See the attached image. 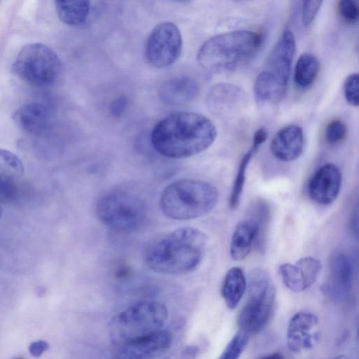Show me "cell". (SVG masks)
I'll use <instances>...</instances> for the list:
<instances>
[{"instance_id":"cell-15","label":"cell","mask_w":359,"mask_h":359,"mask_svg":"<svg viewBox=\"0 0 359 359\" xmlns=\"http://www.w3.org/2000/svg\"><path fill=\"white\" fill-rule=\"evenodd\" d=\"M353 283V267L344 254L334 255L330 262L326 292L336 302H344L349 295Z\"/></svg>"},{"instance_id":"cell-39","label":"cell","mask_w":359,"mask_h":359,"mask_svg":"<svg viewBox=\"0 0 359 359\" xmlns=\"http://www.w3.org/2000/svg\"><path fill=\"white\" fill-rule=\"evenodd\" d=\"M174 1H178V2H184V1H189V0H174Z\"/></svg>"},{"instance_id":"cell-37","label":"cell","mask_w":359,"mask_h":359,"mask_svg":"<svg viewBox=\"0 0 359 359\" xmlns=\"http://www.w3.org/2000/svg\"><path fill=\"white\" fill-rule=\"evenodd\" d=\"M263 358H283V355L280 352H273L268 355L264 356Z\"/></svg>"},{"instance_id":"cell-24","label":"cell","mask_w":359,"mask_h":359,"mask_svg":"<svg viewBox=\"0 0 359 359\" xmlns=\"http://www.w3.org/2000/svg\"><path fill=\"white\" fill-rule=\"evenodd\" d=\"M255 229L252 223L245 219L236 226L231 237L230 254L236 261L245 259L254 246Z\"/></svg>"},{"instance_id":"cell-14","label":"cell","mask_w":359,"mask_h":359,"mask_svg":"<svg viewBox=\"0 0 359 359\" xmlns=\"http://www.w3.org/2000/svg\"><path fill=\"white\" fill-rule=\"evenodd\" d=\"M321 267V263L318 259L312 257H305L294 264H281L279 271L283 283L289 290L294 292H301L316 282Z\"/></svg>"},{"instance_id":"cell-17","label":"cell","mask_w":359,"mask_h":359,"mask_svg":"<svg viewBox=\"0 0 359 359\" xmlns=\"http://www.w3.org/2000/svg\"><path fill=\"white\" fill-rule=\"evenodd\" d=\"M245 92L232 83H220L210 90L208 106L217 115H226L241 108L245 102Z\"/></svg>"},{"instance_id":"cell-20","label":"cell","mask_w":359,"mask_h":359,"mask_svg":"<svg viewBox=\"0 0 359 359\" xmlns=\"http://www.w3.org/2000/svg\"><path fill=\"white\" fill-rule=\"evenodd\" d=\"M23 172L21 160L11 151L0 148V200H8L15 196L17 183Z\"/></svg>"},{"instance_id":"cell-8","label":"cell","mask_w":359,"mask_h":359,"mask_svg":"<svg viewBox=\"0 0 359 359\" xmlns=\"http://www.w3.org/2000/svg\"><path fill=\"white\" fill-rule=\"evenodd\" d=\"M96 212L108 227L120 232H131L144 222L147 208L144 201L135 194L114 191L99 199Z\"/></svg>"},{"instance_id":"cell-29","label":"cell","mask_w":359,"mask_h":359,"mask_svg":"<svg viewBox=\"0 0 359 359\" xmlns=\"http://www.w3.org/2000/svg\"><path fill=\"white\" fill-rule=\"evenodd\" d=\"M344 93L347 103L353 107L359 104V76L357 73L350 74L344 83Z\"/></svg>"},{"instance_id":"cell-38","label":"cell","mask_w":359,"mask_h":359,"mask_svg":"<svg viewBox=\"0 0 359 359\" xmlns=\"http://www.w3.org/2000/svg\"><path fill=\"white\" fill-rule=\"evenodd\" d=\"M229 1H233V2H243V1H250V0H229Z\"/></svg>"},{"instance_id":"cell-30","label":"cell","mask_w":359,"mask_h":359,"mask_svg":"<svg viewBox=\"0 0 359 359\" xmlns=\"http://www.w3.org/2000/svg\"><path fill=\"white\" fill-rule=\"evenodd\" d=\"M347 134V127L341 120L330 121L325 128V138L331 144L343 141Z\"/></svg>"},{"instance_id":"cell-23","label":"cell","mask_w":359,"mask_h":359,"mask_svg":"<svg viewBox=\"0 0 359 359\" xmlns=\"http://www.w3.org/2000/svg\"><path fill=\"white\" fill-rule=\"evenodd\" d=\"M247 280L243 269L233 266L226 272L221 289L222 296L230 309H235L243 297Z\"/></svg>"},{"instance_id":"cell-7","label":"cell","mask_w":359,"mask_h":359,"mask_svg":"<svg viewBox=\"0 0 359 359\" xmlns=\"http://www.w3.org/2000/svg\"><path fill=\"white\" fill-rule=\"evenodd\" d=\"M248 298L238 317L240 330L248 334L260 332L269 320L276 291L269 273L263 269L251 271L247 282Z\"/></svg>"},{"instance_id":"cell-9","label":"cell","mask_w":359,"mask_h":359,"mask_svg":"<svg viewBox=\"0 0 359 359\" xmlns=\"http://www.w3.org/2000/svg\"><path fill=\"white\" fill-rule=\"evenodd\" d=\"M182 39L178 27L171 22H163L154 27L147 39L145 57L154 67L163 69L179 58Z\"/></svg>"},{"instance_id":"cell-22","label":"cell","mask_w":359,"mask_h":359,"mask_svg":"<svg viewBox=\"0 0 359 359\" xmlns=\"http://www.w3.org/2000/svg\"><path fill=\"white\" fill-rule=\"evenodd\" d=\"M271 215L269 203L262 198L252 201L247 209L245 219L252 223L256 232L254 248L260 253L266 248Z\"/></svg>"},{"instance_id":"cell-19","label":"cell","mask_w":359,"mask_h":359,"mask_svg":"<svg viewBox=\"0 0 359 359\" xmlns=\"http://www.w3.org/2000/svg\"><path fill=\"white\" fill-rule=\"evenodd\" d=\"M199 86L192 77L177 76L165 81L158 88L161 100L170 105H180L189 102L198 95Z\"/></svg>"},{"instance_id":"cell-18","label":"cell","mask_w":359,"mask_h":359,"mask_svg":"<svg viewBox=\"0 0 359 359\" xmlns=\"http://www.w3.org/2000/svg\"><path fill=\"white\" fill-rule=\"evenodd\" d=\"M295 48L293 33L285 29L270 53L264 69L288 81Z\"/></svg>"},{"instance_id":"cell-10","label":"cell","mask_w":359,"mask_h":359,"mask_svg":"<svg viewBox=\"0 0 359 359\" xmlns=\"http://www.w3.org/2000/svg\"><path fill=\"white\" fill-rule=\"evenodd\" d=\"M173 334L163 328L116 347V358H152L166 352L172 346Z\"/></svg>"},{"instance_id":"cell-3","label":"cell","mask_w":359,"mask_h":359,"mask_svg":"<svg viewBox=\"0 0 359 359\" xmlns=\"http://www.w3.org/2000/svg\"><path fill=\"white\" fill-rule=\"evenodd\" d=\"M262 42L261 34L249 30L218 34L201 46L197 61L209 73L230 72L248 62L259 50Z\"/></svg>"},{"instance_id":"cell-21","label":"cell","mask_w":359,"mask_h":359,"mask_svg":"<svg viewBox=\"0 0 359 359\" xmlns=\"http://www.w3.org/2000/svg\"><path fill=\"white\" fill-rule=\"evenodd\" d=\"M287 83L264 69L257 75L254 83L253 90L257 102L271 104L279 102L285 97Z\"/></svg>"},{"instance_id":"cell-28","label":"cell","mask_w":359,"mask_h":359,"mask_svg":"<svg viewBox=\"0 0 359 359\" xmlns=\"http://www.w3.org/2000/svg\"><path fill=\"white\" fill-rule=\"evenodd\" d=\"M249 340V334L240 330L228 343L219 358L237 359L245 350Z\"/></svg>"},{"instance_id":"cell-12","label":"cell","mask_w":359,"mask_h":359,"mask_svg":"<svg viewBox=\"0 0 359 359\" xmlns=\"http://www.w3.org/2000/svg\"><path fill=\"white\" fill-rule=\"evenodd\" d=\"M341 186V174L339 168L333 163H326L319 168L311 177L308 192L315 202L329 205L337 199Z\"/></svg>"},{"instance_id":"cell-5","label":"cell","mask_w":359,"mask_h":359,"mask_svg":"<svg viewBox=\"0 0 359 359\" xmlns=\"http://www.w3.org/2000/svg\"><path fill=\"white\" fill-rule=\"evenodd\" d=\"M168 318L166 306L156 301H142L116 314L109 334L115 348L163 327Z\"/></svg>"},{"instance_id":"cell-34","label":"cell","mask_w":359,"mask_h":359,"mask_svg":"<svg viewBox=\"0 0 359 359\" xmlns=\"http://www.w3.org/2000/svg\"><path fill=\"white\" fill-rule=\"evenodd\" d=\"M49 348V344L44 340H38L33 341L29 346V351L32 356L39 357L46 351Z\"/></svg>"},{"instance_id":"cell-11","label":"cell","mask_w":359,"mask_h":359,"mask_svg":"<svg viewBox=\"0 0 359 359\" xmlns=\"http://www.w3.org/2000/svg\"><path fill=\"white\" fill-rule=\"evenodd\" d=\"M318 319L309 312L300 311L290 320L287 330V344L290 351L300 353L309 350L319 339Z\"/></svg>"},{"instance_id":"cell-31","label":"cell","mask_w":359,"mask_h":359,"mask_svg":"<svg viewBox=\"0 0 359 359\" xmlns=\"http://www.w3.org/2000/svg\"><path fill=\"white\" fill-rule=\"evenodd\" d=\"M338 9L343 20L350 24L358 22L359 7L358 0H339Z\"/></svg>"},{"instance_id":"cell-35","label":"cell","mask_w":359,"mask_h":359,"mask_svg":"<svg viewBox=\"0 0 359 359\" xmlns=\"http://www.w3.org/2000/svg\"><path fill=\"white\" fill-rule=\"evenodd\" d=\"M268 137L267 131L264 128L257 129L253 136L252 147L259 149L260 146L265 142Z\"/></svg>"},{"instance_id":"cell-33","label":"cell","mask_w":359,"mask_h":359,"mask_svg":"<svg viewBox=\"0 0 359 359\" xmlns=\"http://www.w3.org/2000/svg\"><path fill=\"white\" fill-rule=\"evenodd\" d=\"M128 104V99L126 96L120 95L116 97L109 105L110 114L114 117L121 116L127 109Z\"/></svg>"},{"instance_id":"cell-40","label":"cell","mask_w":359,"mask_h":359,"mask_svg":"<svg viewBox=\"0 0 359 359\" xmlns=\"http://www.w3.org/2000/svg\"><path fill=\"white\" fill-rule=\"evenodd\" d=\"M1 208H0V218H1Z\"/></svg>"},{"instance_id":"cell-25","label":"cell","mask_w":359,"mask_h":359,"mask_svg":"<svg viewBox=\"0 0 359 359\" xmlns=\"http://www.w3.org/2000/svg\"><path fill=\"white\" fill-rule=\"evenodd\" d=\"M59 19L70 26L83 24L87 20L90 9V0H53Z\"/></svg>"},{"instance_id":"cell-13","label":"cell","mask_w":359,"mask_h":359,"mask_svg":"<svg viewBox=\"0 0 359 359\" xmlns=\"http://www.w3.org/2000/svg\"><path fill=\"white\" fill-rule=\"evenodd\" d=\"M13 119L16 126L25 133L39 136L45 134L50 128L53 111L46 103L32 102L16 109Z\"/></svg>"},{"instance_id":"cell-6","label":"cell","mask_w":359,"mask_h":359,"mask_svg":"<svg viewBox=\"0 0 359 359\" xmlns=\"http://www.w3.org/2000/svg\"><path fill=\"white\" fill-rule=\"evenodd\" d=\"M62 62L57 55L41 43L23 46L13 63V73L36 88L55 85L62 74Z\"/></svg>"},{"instance_id":"cell-27","label":"cell","mask_w":359,"mask_h":359,"mask_svg":"<svg viewBox=\"0 0 359 359\" xmlns=\"http://www.w3.org/2000/svg\"><path fill=\"white\" fill-rule=\"evenodd\" d=\"M258 149L251 147L240 161L229 201V207L235 210L239 205L245 182L246 170L253 155Z\"/></svg>"},{"instance_id":"cell-32","label":"cell","mask_w":359,"mask_h":359,"mask_svg":"<svg viewBox=\"0 0 359 359\" xmlns=\"http://www.w3.org/2000/svg\"><path fill=\"white\" fill-rule=\"evenodd\" d=\"M323 0H302V20L304 26L310 25L316 16Z\"/></svg>"},{"instance_id":"cell-2","label":"cell","mask_w":359,"mask_h":359,"mask_svg":"<svg viewBox=\"0 0 359 359\" xmlns=\"http://www.w3.org/2000/svg\"><path fill=\"white\" fill-rule=\"evenodd\" d=\"M206 243L207 236L199 229L180 228L153 242L147 249L146 262L159 273L185 274L198 266Z\"/></svg>"},{"instance_id":"cell-16","label":"cell","mask_w":359,"mask_h":359,"mask_svg":"<svg viewBox=\"0 0 359 359\" xmlns=\"http://www.w3.org/2000/svg\"><path fill=\"white\" fill-rule=\"evenodd\" d=\"M304 135L301 127L288 125L280 129L271 140L270 149L277 159L287 162L297 159L302 154Z\"/></svg>"},{"instance_id":"cell-1","label":"cell","mask_w":359,"mask_h":359,"mask_svg":"<svg viewBox=\"0 0 359 359\" xmlns=\"http://www.w3.org/2000/svg\"><path fill=\"white\" fill-rule=\"evenodd\" d=\"M216 137V127L208 117L195 112L180 111L158 121L152 130L151 141L162 156L184 158L206 150Z\"/></svg>"},{"instance_id":"cell-26","label":"cell","mask_w":359,"mask_h":359,"mask_svg":"<svg viewBox=\"0 0 359 359\" xmlns=\"http://www.w3.org/2000/svg\"><path fill=\"white\" fill-rule=\"evenodd\" d=\"M320 65L318 59L312 54L305 53L299 57L294 71V81L301 90L309 88L315 82Z\"/></svg>"},{"instance_id":"cell-4","label":"cell","mask_w":359,"mask_h":359,"mask_svg":"<svg viewBox=\"0 0 359 359\" xmlns=\"http://www.w3.org/2000/svg\"><path fill=\"white\" fill-rule=\"evenodd\" d=\"M217 201V190L211 184L199 180L185 179L165 187L160 196L159 206L165 217L184 221L209 213Z\"/></svg>"},{"instance_id":"cell-36","label":"cell","mask_w":359,"mask_h":359,"mask_svg":"<svg viewBox=\"0 0 359 359\" xmlns=\"http://www.w3.org/2000/svg\"><path fill=\"white\" fill-rule=\"evenodd\" d=\"M350 226L353 234L358 236V206L356 205L353 210L350 219Z\"/></svg>"}]
</instances>
